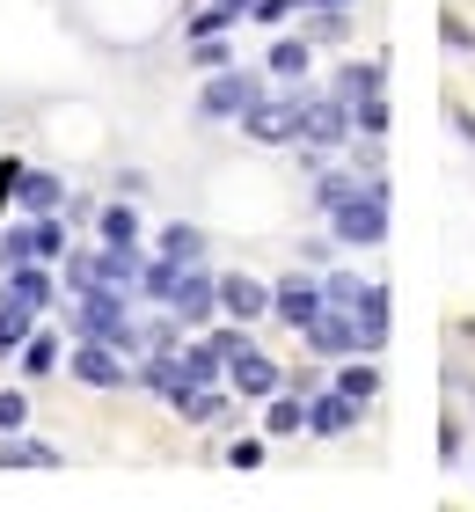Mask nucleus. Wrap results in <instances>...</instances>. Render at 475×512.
I'll list each match as a JSON object with an SVG mask.
<instances>
[{"instance_id":"nucleus-28","label":"nucleus","mask_w":475,"mask_h":512,"mask_svg":"<svg viewBox=\"0 0 475 512\" xmlns=\"http://www.w3.org/2000/svg\"><path fill=\"white\" fill-rule=\"evenodd\" d=\"M22 425H30V403L8 388V395H0V432H22Z\"/></svg>"},{"instance_id":"nucleus-20","label":"nucleus","mask_w":475,"mask_h":512,"mask_svg":"<svg viewBox=\"0 0 475 512\" xmlns=\"http://www.w3.org/2000/svg\"><path fill=\"white\" fill-rule=\"evenodd\" d=\"M220 359H227L220 344H190V352H183V374H190V388H205L212 374H220Z\"/></svg>"},{"instance_id":"nucleus-7","label":"nucleus","mask_w":475,"mask_h":512,"mask_svg":"<svg viewBox=\"0 0 475 512\" xmlns=\"http://www.w3.org/2000/svg\"><path fill=\"white\" fill-rule=\"evenodd\" d=\"M307 344H315L322 359H344V352H359V322H351L344 308H322L315 322H307Z\"/></svg>"},{"instance_id":"nucleus-23","label":"nucleus","mask_w":475,"mask_h":512,"mask_svg":"<svg viewBox=\"0 0 475 512\" xmlns=\"http://www.w3.org/2000/svg\"><path fill=\"white\" fill-rule=\"evenodd\" d=\"M176 403H183V417H198V425H220V417H227V403H220V395H205V388H183Z\"/></svg>"},{"instance_id":"nucleus-22","label":"nucleus","mask_w":475,"mask_h":512,"mask_svg":"<svg viewBox=\"0 0 475 512\" xmlns=\"http://www.w3.org/2000/svg\"><path fill=\"white\" fill-rule=\"evenodd\" d=\"M52 366H59V344L30 330V337H22V374H52Z\"/></svg>"},{"instance_id":"nucleus-15","label":"nucleus","mask_w":475,"mask_h":512,"mask_svg":"<svg viewBox=\"0 0 475 512\" xmlns=\"http://www.w3.org/2000/svg\"><path fill=\"white\" fill-rule=\"evenodd\" d=\"M15 264H44V256H59V227L52 220H37V227H22V235L8 242Z\"/></svg>"},{"instance_id":"nucleus-16","label":"nucleus","mask_w":475,"mask_h":512,"mask_svg":"<svg viewBox=\"0 0 475 512\" xmlns=\"http://www.w3.org/2000/svg\"><path fill=\"white\" fill-rule=\"evenodd\" d=\"M139 381H147L154 395H183V388H190V374H183V352H161V359H147V366H139Z\"/></svg>"},{"instance_id":"nucleus-19","label":"nucleus","mask_w":475,"mask_h":512,"mask_svg":"<svg viewBox=\"0 0 475 512\" xmlns=\"http://www.w3.org/2000/svg\"><path fill=\"white\" fill-rule=\"evenodd\" d=\"M30 330H37V308H22V300H0V352H15Z\"/></svg>"},{"instance_id":"nucleus-25","label":"nucleus","mask_w":475,"mask_h":512,"mask_svg":"<svg viewBox=\"0 0 475 512\" xmlns=\"http://www.w3.org/2000/svg\"><path fill=\"white\" fill-rule=\"evenodd\" d=\"M344 395L351 403H373L380 395V366H344Z\"/></svg>"},{"instance_id":"nucleus-24","label":"nucleus","mask_w":475,"mask_h":512,"mask_svg":"<svg viewBox=\"0 0 475 512\" xmlns=\"http://www.w3.org/2000/svg\"><path fill=\"white\" fill-rule=\"evenodd\" d=\"M103 242H139V213L132 205H110L103 213Z\"/></svg>"},{"instance_id":"nucleus-17","label":"nucleus","mask_w":475,"mask_h":512,"mask_svg":"<svg viewBox=\"0 0 475 512\" xmlns=\"http://www.w3.org/2000/svg\"><path fill=\"white\" fill-rule=\"evenodd\" d=\"M52 461H59V454L44 447V439H15V432L0 439V469H52Z\"/></svg>"},{"instance_id":"nucleus-18","label":"nucleus","mask_w":475,"mask_h":512,"mask_svg":"<svg viewBox=\"0 0 475 512\" xmlns=\"http://www.w3.org/2000/svg\"><path fill=\"white\" fill-rule=\"evenodd\" d=\"M205 256V235L198 227H169V235H161V264H176V271H190Z\"/></svg>"},{"instance_id":"nucleus-8","label":"nucleus","mask_w":475,"mask_h":512,"mask_svg":"<svg viewBox=\"0 0 475 512\" xmlns=\"http://www.w3.org/2000/svg\"><path fill=\"white\" fill-rule=\"evenodd\" d=\"M271 308L293 322V330H307V322L322 315V286H315V278H285V286L271 293Z\"/></svg>"},{"instance_id":"nucleus-13","label":"nucleus","mask_w":475,"mask_h":512,"mask_svg":"<svg viewBox=\"0 0 475 512\" xmlns=\"http://www.w3.org/2000/svg\"><path fill=\"white\" fill-rule=\"evenodd\" d=\"M8 300H22V308H52V278L44 271H30V264H8Z\"/></svg>"},{"instance_id":"nucleus-21","label":"nucleus","mask_w":475,"mask_h":512,"mask_svg":"<svg viewBox=\"0 0 475 512\" xmlns=\"http://www.w3.org/2000/svg\"><path fill=\"white\" fill-rule=\"evenodd\" d=\"M337 96H344V103H366V96H380V66H344Z\"/></svg>"},{"instance_id":"nucleus-10","label":"nucleus","mask_w":475,"mask_h":512,"mask_svg":"<svg viewBox=\"0 0 475 512\" xmlns=\"http://www.w3.org/2000/svg\"><path fill=\"white\" fill-rule=\"evenodd\" d=\"M74 374H81L88 388H117V381H125V366H117V344H103V337H88L81 352H74Z\"/></svg>"},{"instance_id":"nucleus-27","label":"nucleus","mask_w":475,"mask_h":512,"mask_svg":"<svg viewBox=\"0 0 475 512\" xmlns=\"http://www.w3.org/2000/svg\"><path fill=\"white\" fill-rule=\"evenodd\" d=\"M271 432H307V410H300V403H285V395H278V403H271Z\"/></svg>"},{"instance_id":"nucleus-2","label":"nucleus","mask_w":475,"mask_h":512,"mask_svg":"<svg viewBox=\"0 0 475 512\" xmlns=\"http://www.w3.org/2000/svg\"><path fill=\"white\" fill-rule=\"evenodd\" d=\"M329 220H337V235H344V242H359V249L380 242V235H388V183H359V191H351Z\"/></svg>"},{"instance_id":"nucleus-3","label":"nucleus","mask_w":475,"mask_h":512,"mask_svg":"<svg viewBox=\"0 0 475 512\" xmlns=\"http://www.w3.org/2000/svg\"><path fill=\"white\" fill-rule=\"evenodd\" d=\"M351 132H359V125H351L344 96H307V110H300V139H307V147H344Z\"/></svg>"},{"instance_id":"nucleus-30","label":"nucleus","mask_w":475,"mask_h":512,"mask_svg":"<svg viewBox=\"0 0 475 512\" xmlns=\"http://www.w3.org/2000/svg\"><path fill=\"white\" fill-rule=\"evenodd\" d=\"M227 461H234V469H256V461H264V447H256V439H234Z\"/></svg>"},{"instance_id":"nucleus-9","label":"nucleus","mask_w":475,"mask_h":512,"mask_svg":"<svg viewBox=\"0 0 475 512\" xmlns=\"http://www.w3.org/2000/svg\"><path fill=\"white\" fill-rule=\"evenodd\" d=\"M351 425H359V403H351L344 388H337V395H315V403H307V432H322V439H344Z\"/></svg>"},{"instance_id":"nucleus-31","label":"nucleus","mask_w":475,"mask_h":512,"mask_svg":"<svg viewBox=\"0 0 475 512\" xmlns=\"http://www.w3.org/2000/svg\"><path fill=\"white\" fill-rule=\"evenodd\" d=\"M329 8H344V0H329Z\"/></svg>"},{"instance_id":"nucleus-5","label":"nucleus","mask_w":475,"mask_h":512,"mask_svg":"<svg viewBox=\"0 0 475 512\" xmlns=\"http://www.w3.org/2000/svg\"><path fill=\"white\" fill-rule=\"evenodd\" d=\"M212 308H220V278H205L198 264L176 271V286H169V315H176V322H205Z\"/></svg>"},{"instance_id":"nucleus-26","label":"nucleus","mask_w":475,"mask_h":512,"mask_svg":"<svg viewBox=\"0 0 475 512\" xmlns=\"http://www.w3.org/2000/svg\"><path fill=\"white\" fill-rule=\"evenodd\" d=\"M351 191H359V176H322V183H315V198H322V213H337V205H344Z\"/></svg>"},{"instance_id":"nucleus-1","label":"nucleus","mask_w":475,"mask_h":512,"mask_svg":"<svg viewBox=\"0 0 475 512\" xmlns=\"http://www.w3.org/2000/svg\"><path fill=\"white\" fill-rule=\"evenodd\" d=\"M74 330L117 344V352H139V344H147V330H132V322H125V286H103V278H95V286H81Z\"/></svg>"},{"instance_id":"nucleus-6","label":"nucleus","mask_w":475,"mask_h":512,"mask_svg":"<svg viewBox=\"0 0 475 512\" xmlns=\"http://www.w3.org/2000/svg\"><path fill=\"white\" fill-rule=\"evenodd\" d=\"M249 103H256V74H220V81H205V96H198L205 118H242Z\"/></svg>"},{"instance_id":"nucleus-12","label":"nucleus","mask_w":475,"mask_h":512,"mask_svg":"<svg viewBox=\"0 0 475 512\" xmlns=\"http://www.w3.org/2000/svg\"><path fill=\"white\" fill-rule=\"evenodd\" d=\"M234 388L242 395H278V359H264V352H234Z\"/></svg>"},{"instance_id":"nucleus-14","label":"nucleus","mask_w":475,"mask_h":512,"mask_svg":"<svg viewBox=\"0 0 475 512\" xmlns=\"http://www.w3.org/2000/svg\"><path fill=\"white\" fill-rule=\"evenodd\" d=\"M15 198L30 205V213H52L66 191H59V176H44V169H15Z\"/></svg>"},{"instance_id":"nucleus-29","label":"nucleus","mask_w":475,"mask_h":512,"mask_svg":"<svg viewBox=\"0 0 475 512\" xmlns=\"http://www.w3.org/2000/svg\"><path fill=\"white\" fill-rule=\"evenodd\" d=\"M300 66H307V44H278L271 52V74H300Z\"/></svg>"},{"instance_id":"nucleus-11","label":"nucleus","mask_w":475,"mask_h":512,"mask_svg":"<svg viewBox=\"0 0 475 512\" xmlns=\"http://www.w3.org/2000/svg\"><path fill=\"white\" fill-rule=\"evenodd\" d=\"M220 308H227L234 322H256V315L271 308V293L256 286V278H242V271H234V278H220Z\"/></svg>"},{"instance_id":"nucleus-4","label":"nucleus","mask_w":475,"mask_h":512,"mask_svg":"<svg viewBox=\"0 0 475 512\" xmlns=\"http://www.w3.org/2000/svg\"><path fill=\"white\" fill-rule=\"evenodd\" d=\"M300 110H307V96H293V103H264V96H256L242 110V125H249L256 147H285V139H300Z\"/></svg>"}]
</instances>
